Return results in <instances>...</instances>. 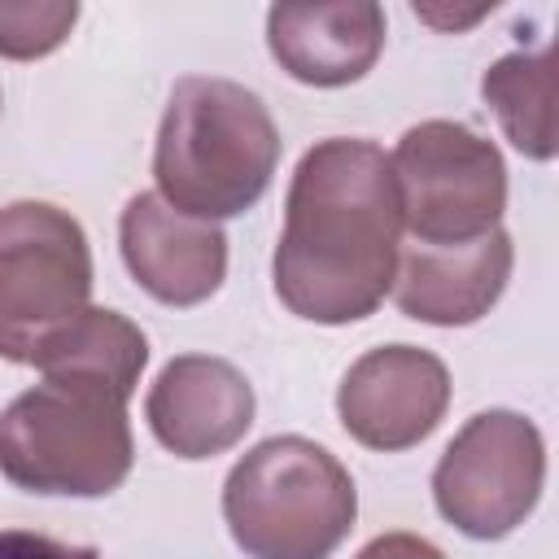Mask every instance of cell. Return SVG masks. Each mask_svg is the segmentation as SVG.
<instances>
[{
    "label": "cell",
    "instance_id": "1",
    "mask_svg": "<svg viewBox=\"0 0 559 559\" xmlns=\"http://www.w3.org/2000/svg\"><path fill=\"white\" fill-rule=\"evenodd\" d=\"M402 201L371 140H319L293 170L275 245V297L310 323L367 319L393 288Z\"/></svg>",
    "mask_w": 559,
    "mask_h": 559
},
{
    "label": "cell",
    "instance_id": "2",
    "mask_svg": "<svg viewBox=\"0 0 559 559\" xmlns=\"http://www.w3.org/2000/svg\"><path fill=\"white\" fill-rule=\"evenodd\" d=\"M275 162L280 131L258 92L214 74L175 83L153 148V179L166 205L201 223L245 214L271 188Z\"/></svg>",
    "mask_w": 559,
    "mask_h": 559
},
{
    "label": "cell",
    "instance_id": "3",
    "mask_svg": "<svg viewBox=\"0 0 559 559\" xmlns=\"http://www.w3.org/2000/svg\"><path fill=\"white\" fill-rule=\"evenodd\" d=\"M131 384L92 367H52L0 415V472L26 493L100 498L135 459Z\"/></svg>",
    "mask_w": 559,
    "mask_h": 559
},
{
    "label": "cell",
    "instance_id": "4",
    "mask_svg": "<svg viewBox=\"0 0 559 559\" xmlns=\"http://www.w3.org/2000/svg\"><path fill=\"white\" fill-rule=\"evenodd\" d=\"M354 515L349 472L306 437L253 445L223 485V520L249 559H328L349 537Z\"/></svg>",
    "mask_w": 559,
    "mask_h": 559
},
{
    "label": "cell",
    "instance_id": "5",
    "mask_svg": "<svg viewBox=\"0 0 559 559\" xmlns=\"http://www.w3.org/2000/svg\"><path fill=\"white\" fill-rule=\"evenodd\" d=\"M92 297V249L74 214L48 201L0 210V358L35 367Z\"/></svg>",
    "mask_w": 559,
    "mask_h": 559
},
{
    "label": "cell",
    "instance_id": "6",
    "mask_svg": "<svg viewBox=\"0 0 559 559\" xmlns=\"http://www.w3.org/2000/svg\"><path fill=\"white\" fill-rule=\"evenodd\" d=\"M402 227L419 245H463L498 227L507 210V166L493 140L463 122L428 118L411 127L393 157Z\"/></svg>",
    "mask_w": 559,
    "mask_h": 559
},
{
    "label": "cell",
    "instance_id": "7",
    "mask_svg": "<svg viewBox=\"0 0 559 559\" xmlns=\"http://www.w3.org/2000/svg\"><path fill=\"white\" fill-rule=\"evenodd\" d=\"M542 480L546 445L537 424L515 411H480L437 459L432 498L459 533L493 542L533 515Z\"/></svg>",
    "mask_w": 559,
    "mask_h": 559
},
{
    "label": "cell",
    "instance_id": "8",
    "mask_svg": "<svg viewBox=\"0 0 559 559\" xmlns=\"http://www.w3.org/2000/svg\"><path fill=\"white\" fill-rule=\"evenodd\" d=\"M450 406V371L419 345L367 349L336 389V415L345 432L367 450L419 445Z\"/></svg>",
    "mask_w": 559,
    "mask_h": 559
},
{
    "label": "cell",
    "instance_id": "9",
    "mask_svg": "<svg viewBox=\"0 0 559 559\" xmlns=\"http://www.w3.org/2000/svg\"><path fill=\"white\" fill-rule=\"evenodd\" d=\"M118 240L127 271L162 306H201L227 275V236L218 223L188 218L157 192L127 201Z\"/></svg>",
    "mask_w": 559,
    "mask_h": 559
},
{
    "label": "cell",
    "instance_id": "10",
    "mask_svg": "<svg viewBox=\"0 0 559 559\" xmlns=\"http://www.w3.org/2000/svg\"><path fill=\"white\" fill-rule=\"evenodd\" d=\"M153 437L179 459H214L253 424V384L210 354H179L162 367L144 402Z\"/></svg>",
    "mask_w": 559,
    "mask_h": 559
},
{
    "label": "cell",
    "instance_id": "11",
    "mask_svg": "<svg viewBox=\"0 0 559 559\" xmlns=\"http://www.w3.org/2000/svg\"><path fill=\"white\" fill-rule=\"evenodd\" d=\"M511 280V236L502 227L463 245H406L397 253L393 301L406 319L463 328L493 310Z\"/></svg>",
    "mask_w": 559,
    "mask_h": 559
},
{
    "label": "cell",
    "instance_id": "12",
    "mask_svg": "<svg viewBox=\"0 0 559 559\" xmlns=\"http://www.w3.org/2000/svg\"><path fill=\"white\" fill-rule=\"evenodd\" d=\"M266 48L297 83L345 87L376 66L384 48V9L376 0L275 4L266 13Z\"/></svg>",
    "mask_w": 559,
    "mask_h": 559
},
{
    "label": "cell",
    "instance_id": "13",
    "mask_svg": "<svg viewBox=\"0 0 559 559\" xmlns=\"http://www.w3.org/2000/svg\"><path fill=\"white\" fill-rule=\"evenodd\" d=\"M555 87V44L537 52H507L480 79V92L493 105L507 140L533 162H550L559 153Z\"/></svg>",
    "mask_w": 559,
    "mask_h": 559
},
{
    "label": "cell",
    "instance_id": "14",
    "mask_svg": "<svg viewBox=\"0 0 559 559\" xmlns=\"http://www.w3.org/2000/svg\"><path fill=\"white\" fill-rule=\"evenodd\" d=\"M148 362V341L144 332L118 314V310H100V306H87L66 332H57L35 367L39 371H52V367H92V371H105L122 384H140V371Z\"/></svg>",
    "mask_w": 559,
    "mask_h": 559
},
{
    "label": "cell",
    "instance_id": "15",
    "mask_svg": "<svg viewBox=\"0 0 559 559\" xmlns=\"http://www.w3.org/2000/svg\"><path fill=\"white\" fill-rule=\"evenodd\" d=\"M79 22L74 0H31V4H0V57L31 61L66 44Z\"/></svg>",
    "mask_w": 559,
    "mask_h": 559
},
{
    "label": "cell",
    "instance_id": "16",
    "mask_svg": "<svg viewBox=\"0 0 559 559\" xmlns=\"http://www.w3.org/2000/svg\"><path fill=\"white\" fill-rule=\"evenodd\" d=\"M0 559H100L92 546H70L44 533H26V528H4L0 533Z\"/></svg>",
    "mask_w": 559,
    "mask_h": 559
},
{
    "label": "cell",
    "instance_id": "17",
    "mask_svg": "<svg viewBox=\"0 0 559 559\" xmlns=\"http://www.w3.org/2000/svg\"><path fill=\"white\" fill-rule=\"evenodd\" d=\"M354 559H445L428 537H415V533H384L376 542H367Z\"/></svg>",
    "mask_w": 559,
    "mask_h": 559
},
{
    "label": "cell",
    "instance_id": "18",
    "mask_svg": "<svg viewBox=\"0 0 559 559\" xmlns=\"http://www.w3.org/2000/svg\"><path fill=\"white\" fill-rule=\"evenodd\" d=\"M493 4H476V9H467V13H450V9H432V4H415V13L424 17V22H432V26H441V31H459V26H472L476 17H485Z\"/></svg>",
    "mask_w": 559,
    "mask_h": 559
}]
</instances>
